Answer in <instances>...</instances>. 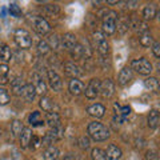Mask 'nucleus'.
<instances>
[{
	"instance_id": "nucleus-1",
	"label": "nucleus",
	"mask_w": 160,
	"mask_h": 160,
	"mask_svg": "<svg viewBox=\"0 0 160 160\" xmlns=\"http://www.w3.org/2000/svg\"><path fill=\"white\" fill-rule=\"evenodd\" d=\"M87 131H88L89 136H91L93 140H96V142H104V140H107L109 138L108 128L106 126H103L102 123H99V122L89 123Z\"/></svg>"
},
{
	"instance_id": "nucleus-2",
	"label": "nucleus",
	"mask_w": 160,
	"mask_h": 160,
	"mask_svg": "<svg viewBox=\"0 0 160 160\" xmlns=\"http://www.w3.org/2000/svg\"><path fill=\"white\" fill-rule=\"evenodd\" d=\"M13 39H15V43L18 44V47L22 49H28L32 46L31 35H29L28 31H26V29H22V28L16 29L15 35H13Z\"/></svg>"
},
{
	"instance_id": "nucleus-3",
	"label": "nucleus",
	"mask_w": 160,
	"mask_h": 160,
	"mask_svg": "<svg viewBox=\"0 0 160 160\" xmlns=\"http://www.w3.org/2000/svg\"><path fill=\"white\" fill-rule=\"evenodd\" d=\"M116 20H118V13L116 12H108L104 15L103 19V32L107 35H112L116 31Z\"/></svg>"
},
{
	"instance_id": "nucleus-4",
	"label": "nucleus",
	"mask_w": 160,
	"mask_h": 160,
	"mask_svg": "<svg viewBox=\"0 0 160 160\" xmlns=\"http://www.w3.org/2000/svg\"><path fill=\"white\" fill-rule=\"evenodd\" d=\"M131 67H132V69H135V71L140 75H149L152 72V64L144 58L135 59L131 63Z\"/></svg>"
},
{
	"instance_id": "nucleus-5",
	"label": "nucleus",
	"mask_w": 160,
	"mask_h": 160,
	"mask_svg": "<svg viewBox=\"0 0 160 160\" xmlns=\"http://www.w3.org/2000/svg\"><path fill=\"white\" fill-rule=\"evenodd\" d=\"M93 42L96 44V48L102 56H107L109 53V44L106 39H104L102 32H93Z\"/></svg>"
},
{
	"instance_id": "nucleus-6",
	"label": "nucleus",
	"mask_w": 160,
	"mask_h": 160,
	"mask_svg": "<svg viewBox=\"0 0 160 160\" xmlns=\"http://www.w3.org/2000/svg\"><path fill=\"white\" fill-rule=\"evenodd\" d=\"M31 23L33 26V29L39 35H46V33L49 32V29H51V27H49V23L44 18H42V16H32Z\"/></svg>"
},
{
	"instance_id": "nucleus-7",
	"label": "nucleus",
	"mask_w": 160,
	"mask_h": 160,
	"mask_svg": "<svg viewBox=\"0 0 160 160\" xmlns=\"http://www.w3.org/2000/svg\"><path fill=\"white\" fill-rule=\"evenodd\" d=\"M115 92V84L111 79H106L103 83H100V95L104 99H109Z\"/></svg>"
},
{
	"instance_id": "nucleus-8",
	"label": "nucleus",
	"mask_w": 160,
	"mask_h": 160,
	"mask_svg": "<svg viewBox=\"0 0 160 160\" xmlns=\"http://www.w3.org/2000/svg\"><path fill=\"white\" fill-rule=\"evenodd\" d=\"M47 78H48V83H49V87H51L53 91L59 92L62 89V79L60 76L53 71V69H48L47 71Z\"/></svg>"
},
{
	"instance_id": "nucleus-9",
	"label": "nucleus",
	"mask_w": 160,
	"mask_h": 160,
	"mask_svg": "<svg viewBox=\"0 0 160 160\" xmlns=\"http://www.w3.org/2000/svg\"><path fill=\"white\" fill-rule=\"evenodd\" d=\"M99 92H100V80L92 79L86 88V96L88 99H95L99 95Z\"/></svg>"
},
{
	"instance_id": "nucleus-10",
	"label": "nucleus",
	"mask_w": 160,
	"mask_h": 160,
	"mask_svg": "<svg viewBox=\"0 0 160 160\" xmlns=\"http://www.w3.org/2000/svg\"><path fill=\"white\" fill-rule=\"evenodd\" d=\"M128 23H129V27H132L136 32H140V33L147 32V24H146V22H143L142 19L136 18L135 15L129 18V22Z\"/></svg>"
},
{
	"instance_id": "nucleus-11",
	"label": "nucleus",
	"mask_w": 160,
	"mask_h": 160,
	"mask_svg": "<svg viewBox=\"0 0 160 160\" xmlns=\"http://www.w3.org/2000/svg\"><path fill=\"white\" fill-rule=\"evenodd\" d=\"M104 153H106V160H120L122 158V149L115 144H109Z\"/></svg>"
},
{
	"instance_id": "nucleus-12",
	"label": "nucleus",
	"mask_w": 160,
	"mask_h": 160,
	"mask_svg": "<svg viewBox=\"0 0 160 160\" xmlns=\"http://www.w3.org/2000/svg\"><path fill=\"white\" fill-rule=\"evenodd\" d=\"M64 72H66L67 76L72 78V79H78L80 75H82L80 68L75 63H72V62H68V63L64 64Z\"/></svg>"
},
{
	"instance_id": "nucleus-13",
	"label": "nucleus",
	"mask_w": 160,
	"mask_h": 160,
	"mask_svg": "<svg viewBox=\"0 0 160 160\" xmlns=\"http://www.w3.org/2000/svg\"><path fill=\"white\" fill-rule=\"evenodd\" d=\"M131 79H132V69L128 67H124L118 76V83H119V86L123 87V86H126V84H128V82Z\"/></svg>"
},
{
	"instance_id": "nucleus-14",
	"label": "nucleus",
	"mask_w": 160,
	"mask_h": 160,
	"mask_svg": "<svg viewBox=\"0 0 160 160\" xmlns=\"http://www.w3.org/2000/svg\"><path fill=\"white\" fill-rule=\"evenodd\" d=\"M68 88H69V92L75 95V96H79V95H82L84 92V84L78 79H72L69 82Z\"/></svg>"
},
{
	"instance_id": "nucleus-15",
	"label": "nucleus",
	"mask_w": 160,
	"mask_h": 160,
	"mask_svg": "<svg viewBox=\"0 0 160 160\" xmlns=\"http://www.w3.org/2000/svg\"><path fill=\"white\" fill-rule=\"evenodd\" d=\"M60 43H62V46L66 49H72L75 46H76L78 40H76V36H75L73 33H66V35H63Z\"/></svg>"
},
{
	"instance_id": "nucleus-16",
	"label": "nucleus",
	"mask_w": 160,
	"mask_h": 160,
	"mask_svg": "<svg viewBox=\"0 0 160 160\" xmlns=\"http://www.w3.org/2000/svg\"><path fill=\"white\" fill-rule=\"evenodd\" d=\"M33 83H35V89H36V93H40V95H44L47 91V86H46V83H44V80L43 78L40 76L39 73H33Z\"/></svg>"
},
{
	"instance_id": "nucleus-17",
	"label": "nucleus",
	"mask_w": 160,
	"mask_h": 160,
	"mask_svg": "<svg viewBox=\"0 0 160 160\" xmlns=\"http://www.w3.org/2000/svg\"><path fill=\"white\" fill-rule=\"evenodd\" d=\"M87 112L89 116H93V118H103L104 116V112H106V108H104V106H102V104H93V106L88 107L87 108Z\"/></svg>"
},
{
	"instance_id": "nucleus-18",
	"label": "nucleus",
	"mask_w": 160,
	"mask_h": 160,
	"mask_svg": "<svg viewBox=\"0 0 160 160\" xmlns=\"http://www.w3.org/2000/svg\"><path fill=\"white\" fill-rule=\"evenodd\" d=\"M35 96H36V89H35L33 84H26L23 89V98L26 99V102L32 103L35 100Z\"/></svg>"
},
{
	"instance_id": "nucleus-19",
	"label": "nucleus",
	"mask_w": 160,
	"mask_h": 160,
	"mask_svg": "<svg viewBox=\"0 0 160 160\" xmlns=\"http://www.w3.org/2000/svg\"><path fill=\"white\" fill-rule=\"evenodd\" d=\"M32 138V132L29 128H23L22 133H20V146L22 148H27L29 146V140Z\"/></svg>"
},
{
	"instance_id": "nucleus-20",
	"label": "nucleus",
	"mask_w": 160,
	"mask_h": 160,
	"mask_svg": "<svg viewBox=\"0 0 160 160\" xmlns=\"http://www.w3.org/2000/svg\"><path fill=\"white\" fill-rule=\"evenodd\" d=\"M44 160H59V149L53 146H49L46 148L43 153Z\"/></svg>"
},
{
	"instance_id": "nucleus-21",
	"label": "nucleus",
	"mask_w": 160,
	"mask_h": 160,
	"mask_svg": "<svg viewBox=\"0 0 160 160\" xmlns=\"http://www.w3.org/2000/svg\"><path fill=\"white\" fill-rule=\"evenodd\" d=\"M24 86H26V83H24V80L22 78H16L12 80L11 83V87H12V91L15 95H22L23 93V89H24Z\"/></svg>"
},
{
	"instance_id": "nucleus-22",
	"label": "nucleus",
	"mask_w": 160,
	"mask_h": 160,
	"mask_svg": "<svg viewBox=\"0 0 160 160\" xmlns=\"http://www.w3.org/2000/svg\"><path fill=\"white\" fill-rule=\"evenodd\" d=\"M159 120H160L159 112L156 111V109H152V111L149 112V115H148V126H149V128H152V129L158 128Z\"/></svg>"
},
{
	"instance_id": "nucleus-23",
	"label": "nucleus",
	"mask_w": 160,
	"mask_h": 160,
	"mask_svg": "<svg viewBox=\"0 0 160 160\" xmlns=\"http://www.w3.org/2000/svg\"><path fill=\"white\" fill-rule=\"evenodd\" d=\"M11 49H9V47L7 46V44H0V60L4 63H7L11 60Z\"/></svg>"
},
{
	"instance_id": "nucleus-24",
	"label": "nucleus",
	"mask_w": 160,
	"mask_h": 160,
	"mask_svg": "<svg viewBox=\"0 0 160 160\" xmlns=\"http://www.w3.org/2000/svg\"><path fill=\"white\" fill-rule=\"evenodd\" d=\"M156 13H158V11H156V7H155L153 4H148V6H146L143 9V16L146 20H152L155 16H156Z\"/></svg>"
},
{
	"instance_id": "nucleus-25",
	"label": "nucleus",
	"mask_w": 160,
	"mask_h": 160,
	"mask_svg": "<svg viewBox=\"0 0 160 160\" xmlns=\"http://www.w3.org/2000/svg\"><path fill=\"white\" fill-rule=\"evenodd\" d=\"M47 123H48L52 128L60 126V116H59V113L55 112V111L48 112V113H47Z\"/></svg>"
},
{
	"instance_id": "nucleus-26",
	"label": "nucleus",
	"mask_w": 160,
	"mask_h": 160,
	"mask_svg": "<svg viewBox=\"0 0 160 160\" xmlns=\"http://www.w3.org/2000/svg\"><path fill=\"white\" fill-rule=\"evenodd\" d=\"M139 42H140V44H142L143 47H151L153 44V38H152V35L149 32H144V33L140 35Z\"/></svg>"
},
{
	"instance_id": "nucleus-27",
	"label": "nucleus",
	"mask_w": 160,
	"mask_h": 160,
	"mask_svg": "<svg viewBox=\"0 0 160 160\" xmlns=\"http://www.w3.org/2000/svg\"><path fill=\"white\" fill-rule=\"evenodd\" d=\"M48 135L51 136V139L53 140V142H56V140H60L64 136V128L62 126H58V127L52 128V131H49Z\"/></svg>"
},
{
	"instance_id": "nucleus-28",
	"label": "nucleus",
	"mask_w": 160,
	"mask_h": 160,
	"mask_svg": "<svg viewBox=\"0 0 160 160\" xmlns=\"http://www.w3.org/2000/svg\"><path fill=\"white\" fill-rule=\"evenodd\" d=\"M40 107L43 108V111L51 112L53 109V102L48 96H43L42 99H40Z\"/></svg>"
},
{
	"instance_id": "nucleus-29",
	"label": "nucleus",
	"mask_w": 160,
	"mask_h": 160,
	"mask_svg": "<svg viewBox=\"0 0 160 160\" xmlns=\"http://www.w3.org/2000/svg\"><path fill=\"white\" fill-rule=\"evenodd\" d=\"M9 76V68L7 64H0V84H7Z\"/></svg>"
},
{
	"instance_id": "nucleus-30",
	"label": "nucleus",
	"mask_w": 160,
	"mask_h": 160,
	"mask_svg": "<svg viewBox=\"0 0 160 160\" xmlns=\"http://www.w3.org/2000/svg\"><path fill=\"white\" fill-rule=\"evenodd\" d=\"M28 120H29V123H31L33 127L43 126V120H42V116H40V112H38V111H33L31 115H29Z\"/></svg>"
},
{
	"instance_id": "nucleus-31",
	"label": "nucleus",
	"mask_w": 160,
	"mask_h": 160,
	"mask_svg": "<svg viewBox=\"0 0 160 160\" xmlns=\"http://www.w3.org/2000/svg\"><path fill=\"white\" fill-rule=\"evenodd\" d=\"M71 56L75 60H79V59L84 58V49H83L82 44H76V46L71 49Z\"/></svg>"
},
{
	"instance_id": "nucleus-32",
	"label": "nucleus",
	"mask_w": 160,
	"mask_h": 160,
	"mask_svg": "<svg viewBox=\"0 0 160 160\" xmlns=\"http://www.w3.org/2000/svg\"><path fill=\"white\" fill-rule=\"evenodd\" d=\"M144 86H146V88L149 89V91H156L159 88V82L156 78H148L144 80Z\"/></svg>"
},
{
	"instance_id": "nucleus-33",
	"label": "nucleus",
	"mask_w": 160,
	"mask_h": 160,
	"mask_svg": "<svg viewBox=\"0 0 160 160\" xmlns=\"http://www.w3.org/2000/svg\"><path fill=\"white\" fill-rule=\"evenodd\" d=\"M11 131L13 133V136H19L23 131V124L20 120H13L12 124H11Z\"/></svg>"
},
{
	"instance_id": "nucleus-34",
	"label": "nucleus",
	"mask_w": 160,
	"mask_h": 160,
	"mask_svg": "<svg viewBox=\"0 0 160 160\" xmlns=\"http://www.w3.org/2000/svg\"><path fill=\"white\" fill-rule=\"evenodd\" d=\"M91 156H92V160H106V153L100 148H93L91 152Z\"/></svg>"
},
{
	"instance_id": "nucleus-35",
	"label": "nucleus",
	"mask_w": 160,
	"mask_h": 160,
	"mask_svg": "<svg viewBox=\"0 0 160 160\" xmlns=\"http://www.w3.org/2000/svg\"><path fill=\"white\" fill-rule=\"evenodd\" d=\"M49 46H48V43L47 42H44V40H40L39 42V44H38V51H39V53L40 55H47L48 52H49Z\"/></svg>"
},
{
	"instance_id": "nucleus-36",
	"label": "nucleus",
	"mask_w": 160,
	"mask_h": 160,
	"mask_svg": "<svg viewBox=\"0 0 160 160\" xmlns=\"http://www.w3.org/2000/svg\"><path fill=\"white\" fill-rule=\"evenodd\" d=\"M9 13H11V16L20 18L22 16V9H20V7L16 3H12V4H9Z\"/></svg>"
},
{
	"instance_id": "nucleus-37",
	"label": "nucleus",
	"mask_w": 160,
	"mask_h": 160,
	"mask_svg": "<svg viewBox=\"0 0 160 160\" xmlns=\"http://www.w3.org/2000/svg\"><path fill=\"white\" fill-rule=\"evenodd\" d=\"M48 42H49V48H53V49H58L59 47H60V40H59V38L56 36V35H51L49 36V39H48Z\"/></svg>"
},
{
	"instance_id": "nucleus-38",
	"label": "nucleus",
	"mask_w": 160,
	"mask_h": 160,
	"mask_svg": "<svg viewBox=\"0 0 160 160\" xmlns=\"http://www.w3.org/2000/svg\"><path fill=\"white\" fill-rule=\"evenodd\" d=\"M9 102V95L4 88H0V106H6Z\"/></svg>"
},
{
	"instance_id": "nucleus-39",
	"label": "nucleus",
	"mask_w": 160,
	"mask_h": 160,
	"mask_svg": "<svg viewBox=\"0 0 160 160\" xmlns=\"http://www.w3.org/2000/svg\"><path fill=\"white\" fill-rule=\"evenodd\" d=\"M128 28H129V23H128V20H122V22H119L118 24V29H119V32L124 35L127 31H128Z\"/></svg>"
},
{
	"instance_id": "nucleus-40",
	"label": "nucleus",
	"mask_w": 160,
	"mask_h": 160,
	"mask_svg": "<svg viewBox=\"0 0 160 160\" xmlns=\"http://www.w3.org/2000/svg\"><path fill=\"white\" fill-rule=\"evenodd\" d=\"M44 9H46V12L49 13V15H56L59 13V6H56V4H47L46 7H44Z\"/></svg>"
},
{
	"instance_id": "nucleus-41",
	"label": "nucleus",
	"mask_w": 160,
	"mask_h": 160,
	"mask_svg": "<svg viewBox=\"0 0 160 160\" xmlns=\"http://www.w3.org/2000/svg\"><path fill=\"white\" fill-rule=\"evenodd\" d=\"M79 144H80V148L87 149L89 147V139L86 138V136H82V138L79 139Z\"/></svg>"
},
{
	"instance_id": "nucleus-42",
	"label": "nucleus",
	"mask_w": 160,
	"mask_h": 160,
	"mask_svg": "<svg viewBox=\"0 0 160 160\" xmlns=\"http://www.w3.org/2000/svg\"><path fill=\"white\" fill-rule=\"evenodd\" d=\"M29 144H31V148L32 149H36L40 146V139L38 136H32L31 140H29Z\"/></svg>"
},
{
	"instance_id": "nucleus-43",
	"label": "nucleus",
	"mask_w": 160,
	"mask_h": 160,
	"mask_svg": "<svg viewBox=\"0 0 160 160\" xmlns=\"http://www.w3.org/2000/svg\"><path fill=\"white\" fill-rule=\"evenodd\" d=\"M152 52L155 55V58H160V44L159 43L152 44Z\"/></svg>"
},
{
	"instance_id": "nucleus-44",
	"label": "nucleus",
	"mask_w": 160,
	"mask_h": 160,
	"mask_svg": "<svg viewBox=\"0 0 160 160\" xmlns=\"http://www.w3.org/2000/svg\"><path fill=\"white\" fill-rule=\"evenodd\" d=\"M63 160H78V159H76V156H75V155H72V153H67L66 156H64Z\"/></svg>"
},
{
	"instance_id": "nucleus-45",
	"label": "nucleus",
	"mask_w": 160,
	"mask_h": 160,
	"mask_svg": "<svg viewBox=\"0 0 160 160\" xmlns=\"http://www.w3.org/2000/svg\"><path fill=\"white\" fill-rule=\"evenodd\" d=\"M107 4H111V6H112V4H118V2H116V0H113V2H107Z\"/></svg>"
}]
</instances>
